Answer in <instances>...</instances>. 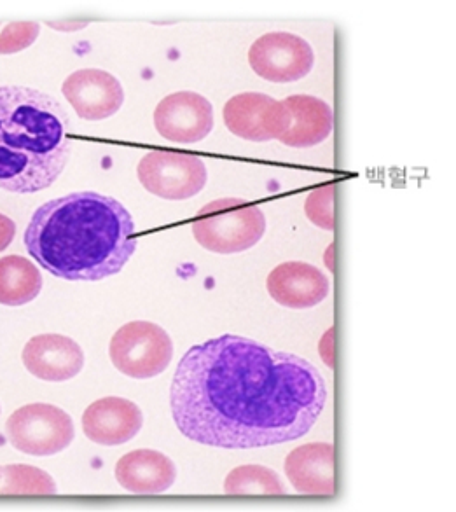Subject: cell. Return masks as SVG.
<instances>
[{"label": "cell", "mask_w": 456, "mask_h": 512, "mask_svg": "<svg viewBox=\"0 0 456 512\" xmlns=\"http://www.w3.org/2000/svg\"><path fill=\"white\" fill-rule=\"evenodd\" d=\"M325 404L317 367L236 334L189 348L170 388L177 429L224 450L291 443L310 432Z\"/></svg>", "instance_id": "6da1fadb"}, {"label": "cell", "mask_w": 456, "mask_h": 512, "mask_svg": "<svg viewBox=\"0 0 456 512\" xmlns=\"http://www.w3.org/2000/svg\"><path fill=\"white\" fill-rule=\"evenodd\" d=\"M23 240L35 263L69 282L114 277L137 250L128 208L91 191L46 201L32 215Z\"/></svg>", "instance_id": "7a4b0ae2"}, {"label": "cell", "mask_w": 456, "mask_h": 512, "mask_svg": "<svg viewBox=\"0 0 456 512\" xmlns=\"http://www.w3.org/2000/svg\"><path fill=\"white\" fill-rule=\"evenodd\" d=\"M69 116L55 98L0 86V189L34 194L55 184L70 154Z\"/></svg>", "instance_id": "3957f363"}, {"label": "cell", "mask_w": 456, "mask_h": 512, "mask_svg": "<svg viewBox=\"0 0 456 512\" xmlns=\"http://www.w3.org/2000/svg\"><path fill=\"white\" fill-rule=\"evenodd\" d=\"M266 228L263 210L242 198H221L208 203L191 224L194 240L215 254H238L256 247Z\"/></svg>", "instance_id": "277c9868"}, {"label": "cell", "mask_w": 456, "mask_h": 512, "mask_svg": "<svg viewBox=\"0 0 456 512\" xmlns=\"http://www.w3.org/2000/svg\"><path fill=\"white\" fill-rule=\"evenodd\" d=\"M109 355L119 373L135 380H149L170 366L173 341L158 324L133 320L112 336Z\"/></svg>", "instance_id": "5b68a950"}, {"label": "cell", "mask_w": 456, "mask_h": 512, "mask_svg": "<svg viewBox=\"0 0 456 512\" xmlns=\"http://www.w3.org/2000/svg\"><path fill=\"white\" fill-rule=\"evenodd\" d=\"M9 443L32 457H53L76 439V427L62 408L44 402L16 409L6 423Z\"/></svg>", "instance_id": "8992f818"}, {"label": "cell", "mask_w": 456, "mask_h": 512, "mask_svg": "<svg viewBox=\"0 0 456 512\" xmlns=\"http://www.w3.org/2000/svg\"><path fill=\"white\" fill-rule=\"evenodd\" d=\"M142 187L163 200L193 198L207 186L208 172L198 156L175 151H151L137 167Z\"/></svg>", "instance_id": "52a82bcc"}, {"label": "cell", "mask_w": 456, "mask_h": 512, "mask_svg": "<svg viewBox=\"0 0 456 512\" xmlns=\"http://www.w3.org/2000/svg\"><path fill=\"white\" fill-rule=\"evenodd\" d=\"M249 63L257 76L270 83H296L310 74L315 51L310 42L291 32H271L249 49Z\"/></svg>", "instance_id": "ba28073f"}, {"label": "cell", "mask_w": 456, "mask_h": 512, "mask_svg": "<svg viewBox=\"0 0 456 512\" xmlns=\"http://www.w3.org/2000/svg\"><path fill=\"white\" fill-rule=\"evenodd\" d=\"M222 116L229 132L250 142L280 140L292 125L291 111L284 102L256 91L229 98Z\"/></svg>", "instance_id": "9c48e42d"}, {"label": "cell", "mask_w": 456, "mask_h": 512, "mask_svg": "<svg viewBox=\"0 0 456 512\" xmlns=\"http://www.w3.org/2000/svg\"><path fill=\"white\" fill-rule=\"evenodd\" d=\"M214 123V107L196 91L172 93L154 111L156 132L175 144H198L212 133Z\"/></svg>", "instance_id": "30bf717a"}, {"label": "cell", "mask_w": 456, "mask_h": 512, "mask_svg": "<svg viewBox=\"0 0 456 512\" xmlns=\"http://www.w3.org/2000/svg\"><path fill=\"white\" fill-rule=\"evenodd\" d=\"M62 93L77 116L86 121L112 118L125 104V90L118 77L100 69L76 70L63 81Z\"/></svg>", "instance_id": "8fae6325"}, {"label": "cell", "mask_w": 456, "mask_h": 512, "mask_svg": "<svg viewBox=\"0 0 456 512\" xmlns=\"http://www.w3.org/2000/svg\"><path fill=\"white\" fill-rule=\"evenodd\" d=\"M266 287L278 305L308 310L324 303L331 292V280L313 264L287 261L271 271Z\"/></svg>", "instance_id": "7c38bea8"}, {"label": "cell", "mask_w": 456, "mask_h": 512, "mask_svg": "<svg viewBox=\"0 0 456 512\" xmlns=\"http://www.w3.org/2000/svg\"><path fill=\"white\" fill-rule=\"evenodd\" d=\"M21 360L39 380L60 383L83 371L84 352L77 341L63 334H39L28 341Z\"/></svg>", "instance_id": "4fadbf2b"}, {"label": "cell", "mask_w": 456, "mask_h": 512, "mask_svg": "<svg viewBox=\"0 0 456 512\" xmlns=\"http://www.w3.org/2000/svg\"><path fill=\"white\" fill-rule=\"evenodd\" d=\"M144 425L142 409L123 397H104L83 413L86 437L100 446H121L139 434Z\"/></svg>", "instance_id": "5bb4252c"}, {"label": "cell", "mask_w": 456, "mask_h": 512, "mask_svg": "<svg viewBox=\"0 0 456 512\" xmlns=\"http://www.w3.org/2000/svg\"><path fill=\"white\" fill-rule=\"evenodd\" d=\"M285 474L292 488L304 495H334V446L310 443L299 446L285 458Z\"/></svg>", "instance_id": "9a60e30c"}, {"label": "cell", "mask_w": 456, "mask_h": 512, "mask_svg": "<svg viewBox=\"0 0 456 512\" xmlns=\"http://www.w3.org/2000/svg\"><path fill=\"white\" fill-rule=\"evenodd\" d=\"M116 479L135 495H158L172 488L177 467L161 451L135 450L119 458Z\"/></svg>", "instance_id": "2e32d148"}, {"label": "cell", "mask_w": 456, "mask_h": 512, "mask_svg": "<svg viewBox=\"0 0 456 512\" xmlns=\"http://www.w3.org/2000/svg\"><path fill=\"white\" fill-rule=\"evenodd\" d=\"M284 104L292 116L291 128L280 137L284 146L308 149L331 137L334 112L325 100L311 95H291L285 98Z\"/></svg>", "instance_id": "e0dca14e"}, {"label": "cell", "mask_w": 456, "mask_h": 512, "mask_svg": "<svg viewBox=\"0 0 456 512\" xmlns=\"http://www.w3.org/2000/svg\"><path fill=\"white\" fill-rule=\"evenodd\" d=\"M42 291V275L30 259L0 257V305L23 306L32 303Z\"/></svg>", "instance_id": "ac0fdd59"}, {"label": "cell", "mask_w": 456, "mask_h": 512, "mask_svg": "<svg viewBox=\"0 0 456 512\" xmlns=\"http://www.w3.org/2000/svg\"><path fill=\"white\" fill-rule=\"evenodd\" d=\"M224 492L243 497H275L285 495L287 490L273 469L264 465H240L226 476Z\"/></svg>", "instance_id": "d6986e66"}, {"label": "cell", "mask_w": 456, "mask_h": 512, "mask_svg": "<svg viewBox=\"0 0 456 512\" xmlns=\"http://www.w3.org/2000/svg\"><path fill=\"white\" fill-rule=\"evenodd\" d=\"M4 485L2 493H35V495H53L56 485L48 472L32 465H7L2 469Z\"/></svg>", "instance_id": "ffe728a7"}, {"label": "cell", "mask_w": 456, "mask_h": 512, "mask_svg": "<svg viewBox=\"0 0 456 512\" xmlns=\"http://www.w3.org/2000/svg\"><path fill=\"white\" fill-rule=\"evenodd\" d=\"M41 34L37 21H0V55H14L30 48Z\"/></svg>", "instance_id": "44dd1931"}, {"label": "cell", "mask_w": 456, "mask_h": 512, "mask_svg": "<svg viewBox=\"0 0 456 512\" xmlns=\"http://www.w3.org/2000/svg\"><path fill=\"white\" fill-rule=\"evenodd\" d=\"M304 214L317 228L334 231V184L311 191L304 201Z\"/></svg>", "instance_id": "7402d4cb"}, {"label": "cell", "mask_w": 456, "mask_h": 512, "mask_svg": "<svg viewBox=\"0 0 456 512\" xmlns=\"http://www.w3.org/2000/svg\"><path fill=\"white\" fill-rule=\"evenodd\" d=\"M14 235L16 224L7 215L0 214V252H4L13 243Z\"/></svg>", "instance_id": "603a6c76"}, {"label": "cell", "mask_w": 456, "mask_h": 512, "mask_svg": "<svg viewBox=\"0 0 456 512\" xmlns=\"http://www.w3.org/2000/svg\"><path fill=\"white\" fill-rule=\"evenodd\" d=\"M320 357L327 367H334V329H329L320 340Z\"/></svg>", "instance_id": "cb8c5ba5"}, {"label": "cell", "mask_w": 456, "mask_h": 512, "mask_svg": "<svg viewBox=\"0 0 456 512\" xmlns=\"http://www.w3.org/2000/svg\"><path fill=\"white\" fill-rule=\"evenodd\" d=\"M49 27L58 28V30H63V32H69V30H79V28H84L88 23H62V21H58V23H48Z\"/></svg>", "instance_id": "d4e9b609"}, {"label": "cell", "mask_w": 456, "mask_h": 512, "mask_svg": "<svg viewBox=\"0 0 456 512\" xmlns=\"http://www.w3.org/2000/svg\"><path fill=\"white\" fill-rule=\"evenodd\" d=\"M332 247L331 249L327 250V261H329V270H332L334 266H332Z\"/></svg>", "instance_id": "484cf974"}, {"label": "cell", "mask_w": 456, "mask_h": 512, "mask_svg": "<svg viewBox=\"0 0 456 512\" xmlns=\"http://www.w3.org/2000/svg\"><path fill=\"white\" fill-rule=\"evenodd\" d=\"M0 476H2V469H0Z\"/></svg>", "instance_id": "4316f807"}]
</instances>
